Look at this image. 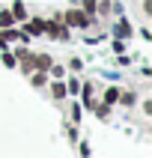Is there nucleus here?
<instances>
[{"instance_id":"obj_5","label":"nucleus","mask_w":152,"mask_h":158,"mask_svg":"<svg viewBox=\"0 0 152 158\" xmlns=\"http://www.w3.org/2000/svg\"><path fill=\"white\" fill-rule=\"evenodd\" d=\"M12 18H15V21H27V9H24V3H12Z\"/></svg>"},{"instance_id":"obj_4","label":"nucleus","mask_w":152,"mask_h":158,"mask_svg":"<svg viewBox=\"0 0 152 158\" xmlns=\"http://www.w3.org/2000/svg\"><path fill=\"white\" fill-rule=\"evenodd\" d=\"M119 93H122L119 87H107V89H105V105H113V102H119Z\"/></svg>"},{"instance_id":"obj_7","label":"nucleus","mask_w":152,"mask_h":158,"mask_svg":"<svg viewBox=\"0 0 152 158\" xmlns=\"http://www.w3.org/2000/svg\"><path fill=\"white\" fill-rule=\"evenodd\" d=\"M96 6H98L96 0H80V9H84V12H87V15H89V18L96 15Z\"/></svg>"},{"instance_id":"obj_8","label":"nucleus","mask_w":152,"mask_h":158,"mask_svg":"<svg viewBox=\"0 0 152 158\" xmlns=\"http://www.w3.org/2000/svg\"><path fill=\"white\" fill-rule=\"evenodd\" d=\"M51 93H54V98H63V96H66V84L54 81V84H51Z\"/></svg>"},{"instance_id":"obj_2","label":"nucleus","mask_w":152,"mask_h":158,"mask_svg":"<svg viewBox=\"0 0 152 158\" xmlns=\"http://www.w3.org/2000/svg\"><path fill=\"white\" fill-rule=\"evenodd\" d=\"M24 33L27 36H42L45 33V21L42 18H30V21L24 24Z\"/></svg>"},{"instance_id":"obj_3","label":"nucleus","mask_w":152,"mask_h":158,"mask_svg":"<svg viewBox=\"0 0 152 158\" xmlns=\"http://www.w3.org/2000/svg\"><path fill=\"white\" fill-rule=\"evenodd\" d=\"M113 33H116V39H128V36H131V24H128V21H119V24L113 27Z\"/></svg>"},{"instance_id":"obj_6","label":"nucleus","mask_w":152,"mask_h":158,"mask_svg":"<svg viewBox=\"0 0 152 158\" xmlns=\"http://www.w3.org/2000/svg\"><path fill=\"white\" fill-rule=\"evenodd\" d=\"M0 27H15V18H12V12H9V9H3V12H0Z\"/></svg>"},{"instance_id":"obj_14","label":"nucleus","mask_w":152,"mask_h":158,"mask_svg":"<svg viewBox=\"0 0 152 158\" xmlns=\"http://www.w3.org/2000/svg\"><path fill=\"white\" fill-rule=\"evenodd\" d=\"M69 69H72V72H80V69H84V63H80V60H72Z\"/></svg>"},{"instance_id":"obj_13","label":"nucleus","mask_w":152,"mask_h":158,"mask_svg":"<svg viewBox=\"0 0 152 158\" xmlns=\"http://www.w3.org/2000/svg\"><path fill=\"white\" fill-rule=\"evenodd\" d=\"M113 51H116V54L125 51V42H122V39H113Z\"/></svg>"},{"instance_id":"obj_12","label":"nucleus","mask_w":152,"mask_h":158,"mask_svg":"<svg viewBox=\"0 0 152 158\" xmlns=\"http://www.w3.org/2000/svg\"><path fill=\"white\" fill-rule=\"evenodd\" d=\"M54 75V78H63V75H66V69H63V66H57V63H51V69H48Z\"/></svg>"},{"instance_id":"obj_9","label":"nucleus","mask_w":152,"mask_h":158,"mask_svg":"<svg viewBox=\"0 0 152 158\" xmlns=\"http://www.w3.org/2000/svg\"><path fill=\"white\" fill-rule=\"evenodd\" d=\"M66 93L78 96V93H80V81H78V78H69V84H66Z\"/></svg>"},{"instance_id":"obj_1","label":"nucleus","mask_w":152,"mask_h":158,"mask_svg":"<svg viewBox=\"0 0 152 158\" xmlns=\"http://www.w3.org/2000/svg\"><path fill=\"white\" fill-rule=\"evenodd\" d=\"M60 18H63V24L69 27V30H72V27H75V30H84V27L92 21V18H89L84 9H69V12H63Z\"/></svg>"},{"instance_id":"obj_10","label":"nucleus","mask_w":152,"mask_h":158,"mask_svg":"<svg viewBox=\"0 0 152 158\" xmlns=\"http://www.w3.org/2000/svg\"><path fill=\"white\" fill-rule=\"evenodd\" d=\"M3 66H9V69H15V66H18V60H15V54H9V51H3Z\"/></svg>"},{"instance_id":"obj_11","label":"nucleus","mask_w":152,"mask_h":158,"mask_svg":"<svg viewBox=\"0 0 152 158\" xmlns=\"http://www.w3.org/2000/svg\"><path fill=\"white\" fill-rule=\"evenodd\" d=\"M119 102H122V105H134L137 96H134V93H119Z\"/></svg>"}]
</instances>
